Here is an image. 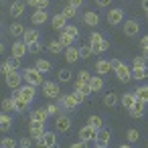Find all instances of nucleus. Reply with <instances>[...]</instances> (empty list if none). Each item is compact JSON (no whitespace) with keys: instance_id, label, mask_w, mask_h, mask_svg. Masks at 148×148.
Listing matches in <instances>:
<instances>
[{"instance_id":"obj_20","label":"nucleus","mask_w":148,"mask_h":148,"mask_svg":"<svg viewBox=\"0 0 148 148\" xmlns=\"http://www.w3.org/2000/svg\"><path fill=\"white\" fill-rule=\"evenodd\" d=\"M49 116H51V114L47 112V108H37V110L31 112V120H39V122H47Z\"/></svg>"},{"instance_id":"obj_39","label":"nucleus","mask_w":148,"mask_h":148,"mask_svg":"<svg viewBox=\"0 0 148 148\" xmlns=\"http://www.w3.org/2000/svg\"><path fill=\"white\" fill-rule=\"evenodd\" d=\"M116 101H118V95H116L114 91H110V93L103 97V106H108V108H114V106H116Z\"/></svg>"},{"instance_id":"obj_47","label":"nucleus","mask_w":148,"mask_h":148,"mask_svg":"<svg viewBox=\"0 0 148 148\" xmlns=\"http://www.w3.org/2000/svg\"><path fill=\"white\" fill-rule=\"evenodd\" d=\"M146 61H148V59H146L144 55H136V57H134V67H144Z\"/></svg>"},{"instance_id":"obj_32","label":"nucleus","mask_w":148,"mask_h":148,"mask_svg":"<svg viewBox=\"0 0 148 148\" xmlns=\"http://www.w3.org/2000/svg\"><path fill=\"white\" fill-rule=\"evenodd\" d=\"M57 79H59L61 83H67V81L73 79V71H71V69H61V71L57 73Z\"/></svg>"},{"instance_id":"obj_18","label":"nucleus","mask_w":148,"mask_h":148,"mask_svg":"<svg viewBox=\"0 0 148 148\" xmlns=\"http://www.w3.org/2000/svg\"><path fill=\"white\" fill-rule=\"evenodd\" d=\"M77 59H81L79 49H77L75 45L67 47V49H65V61H67V63H77Z\"/></svg>"},{"instance_id":"obj_56","label":"nucleus","mask_w":148,"mask_h":148,"mask_svg":"<svg viewBox=\"0 0 148 148\" xmlns=\"http://www.w3.org/2000/svg\"><path fill=\"white\" fill-rule=\"evenodd\" d=\"M0 69H2V75H6V73L10 71V65H8V63L4 61V63H2V67H0Z\"/></svg>"},{"instance_id":"obj_19","label":"nucleus","mask_w":148,"mask_h":148,"mask_svg":"<svg viewBox=\"0 0 148 148\" xmlns=\"http://www.w3.org/2000/svg\"><path fill=\"white\" fill-rule=\"evenodd\" d=\"M39 39H41V33H39L37 29H27V31H25V35H23V41H25L27 45L37 43Z\"/></svg>"},{"instance_id":"obj_2","label":"nucleus","mask_w":148,"mask_h":148,"mask_svg":"<svg viewBox=\"0 0 148 148\" xmlns=\"http://www.w3.org/2000/svg\"><path fill=\"white\" fill-rule=\"evenodd\" d=\"M4 81H6V85H8L10 89H18V87L23 85L25 77H23V73H21L18 69H10V71L4 75Z\"/></svg>"},{"instance_id":"obj_9","label":"nucleus","mask_w":148,"mask_h":148,"mask_svg":"<svg viewBox=\"0 0 148 148\" xmlns=\"http://www.w3.org/2000/svg\"><path fill=\"white\" fill-rule=\"evenodd\" d=\"M18 89H21V95H23L27 101L33 103V99L37 97V85H33V83H25V85H21Z\"/></svg>"},{"instance_id":"obj_10","label":"nucleus","mask_w":148,"mask_h":148,"mask_svg":"<svg viewBox=\"0 0 148 148\" xmlns=\"http://www.w3.org/2000/svg\"><path fill=\"white\" fill-rule=\"evenodd\" d=\"M108 23H110L112 27L124 23V10H122V8H110V12H108Z\"/></svg>"},{"instance_id":"obj_3","label":"nucleus","mask_w":148,"mask_h":148,"mask_svg":"<svg viewBox=\"0 0 148 148\" xmlns=\"http://www.w3.org/2000/svg\"><path fill=\"white\" fill-rule=\"evenodd\" d=\"M43 93H45V97H49V99H59V97L63 95L57 81H45V83H43Z\"/></svg>"},{"instance_id":"obj_13","label":"nucleus","mask_w":148,"mask_h":148,"mask_svg":"<svg viewBox=\"0 0 148 148\" xmlns=\"http://www.w3.org/2000/svg\"><path fill=\"white\" fill-rule=\"evenodd\" d=\"M116 75H118V79H120L122 83H128V81L132 79V69H130L126 63H122V65L116 69Z\"/></svg>"},{"instance_id":"obj_6","label":"nucleus","mask_w":148,"mask_h":148,"mask_svg":"<svg viewBox=\"0 0 148 148\" xmlns=\"http://www.w3.org/2000/svg\"><path fill=\"white\" fill-rule=\"evenodd\" d=\"M45 124H47V122H39V120H29V130H31V136H33L35 140L43 138V134L47 132V130H45Z\"/></svg>"},{"instance_id":"obj_26","label":"nucleus","mask_w":148,"mask_h":148,"mask_svg":"<svg viewBox=\"0 0 148 148\" xmlns=\"http://www.w3.org/2000/svg\"><path fill=\"white\" fill-rule=\"evenodd\" d=\"M47 51L53 53V55H61V51H65V47L59 43V39H53V41L47 43Z\"/></svg>"},{"instance_id":"obj_48","label":"nucleus","mask_w":148,"mask_h":148,"mask_svg":"<svg viewBox=\"0 0 148 148\" xmlns=\"http://www.w3.org/2000/svg\"><path fill=\"white\" fill-rule=\"evenodd\" d=\"M41 51H43V45H41L39 41H37V43H31V45H29V53H41Z\"/></svg>"},{"instance_id":"obj_55","label":"nucleus","mask_w":148,"mask_h":148,"mask_svg":"<svg viewBox=\"0 0 148 148\" xmlns=\"http://www.w3.org/2000/svg\"><path fill=\"white\" fill-rule=\"evenodd\" d=\"M95 4H97V6H110L112 0H95Z\"/></svg>"},{"instance_id":"obj_34","label":"nucleus","mask_w":148,"mask_h":148,"mask_svg":"<svg viewBox=\"0 0 148 148\" xmlns=\"http://www.w3.org/2000/svg\"><path fill=\"white\" fill-rule=\"evenodd\" d=\"M77 10H79V8H75V6H71V4H67V6H63V10H61V12H63V16H65V18H69V21H71V18H75V16H77Z\"/></svg>"},{"instance_id":"obj_52","label":"nucleus","mask_w":148,"mask_h":148,"mask_svg":"<svg viewBox=\"0 0 148 148\" xmlns=\"http://www.w3.org/2000/svg\"><path fill=\"white\" fill-rule=\"evenodd\" d=\"M67 4H71V6H75V8H79V6L83 4V0H67Z\"/></svg>"},{"instance_id":"obj_17","label":"nucleus","mask_w":148,"mask_h":148,"mask_svg":"<svg viewBox=\"0 0 148 148\" xmlns=\"http://www.w3.org/2000/svg\"><path fill=\"white\" fill-rule=\"evenodd\" d=\"M67 21H69V18H65L63 12H59V14H55V16L51 18V27H53L55 31H63V29L67 27Z\"/></svg>"},{"instance_id":"obj_22","label":"nucleus","mask_w":148,"mask_h":148,"mask_svg":"<svg viewBox=\"0 0 148 148\" xmlns=\"http://www.w3.org/2000/svg\"><path fill=\"white\" fill-rule=\"evenodd\" d=\"M25 27H23V23H12L10 27H8V33L14 37V39H23V35H25Z\"/></svg>"},{"instance_id":"obj_27","label":"nucleus","mask_w":148,"mask_h":148,"mask_svg":"<svg viewBox=\"0 0 148 148\" xmlns=\"http://www.w3.org/2000/svg\"><path fill=\"white\" fill-rule=\"evenodd\" d=\"M95 71H97L99 75H108V73H110V71H114V69H112L110 61H106V59H99V61L95 63Z\"/></svg>"},{"instance_id":"obj_38","label":"nucleus","mask_w":148,"mask_h":148,"mask_svg":"<svg viewBox=\"0 0 148 148\" xmlns=\"http://www.w3.org/2000/svg\"><path fill=\"white\" fill-rule=\"evenodd\" d=\"M138 138H140V132H138L136 128H130V130L126 132V140H128V144H134Z\"/></svg>"},{"instance_id":"obj_60","label":"nucleus","mask_w":148,"mask_h":148,"mask_svg":"<svg viewBox=\"0 0 148 148\" xmlns=\"http://www.w3.org/2000/svg\"><path fill=\"white\" fill-rule=\"evenodd\" d=\"M142 51H144V57L148 59V49H142Z\"/></svg>"},{"instance_id":"obj_36","label":"nucleus","mask_w":148,"mask_h":148,"mask_svg":"<svg viewBox=\"0 0 148 148\" xmlns=\"http://www.w3.org/2000/svg\"><path fill=\"white\" fill-rule=\"evenodd\" d=\"M35 67H37V69H39L41 73H45V75H47V73L51 71V63H49V61H45V59H37Z\"/></svg>"},{"instance_id":"obj_25","label":"nucleus","mask_w":148,"mask_h":148,"mask_svg":"<svg viewBox=\"0 0 148 148\" xmlns=\"http://www.w3.org/2000/svg\"><path fill=\"white\" fill-rule=\"evenodd\" d=\"M83 23H85L87 27H97V25H99V14L89 10V12L83 14Z\"/></svg>"},{"instance_id":"obj_23","label":"nucleus","mask_w":148,"mask_h":148,"mask_svg":"<svg viewBox=\"0 0 148 148\" xmlns=\"http://www.w3.org/2000/svg\"><path fill=\"white\" fill-rule=\"evenodd\" d=\"M101 41H103V35H101V33H91V35H89V45H91L93 53H99Z\"/></svg>"},{"instance_id":"obj_50","label":"nucleus","mask_w":148,"mask_h":148,"mask_svg":"<svg viewBox=\"0 0 148 148\" xmlns=\"http://www.w3.org/2000/svg\"><path fill=\"white\" fill-rule=\"evenodd\" d=\"M49 2H51V0H39L37 8H39V10H47V8H49Z\"/></svg>"},{"instance_id":"obj_4","label":"nucleus","mask_w":148,"mask_h":148,"mask_svg":"<svg viewBox=\"0 0 148 148\" xmlns=\"http://www.w3.org/2000/svg\"><path fill=\"white\" fill-rule=\"evenodd\" d=\"M110 142H112V130H108V128L97 130V136H95L93 144L97 148H106V146H110Z\"/></svg>"},{"instance_id":"obj_33","label":"nucleus","mask_w":148,"mask_h":148,"mask_svg":"<svg viewBox=\"0 0 148 148\" xmlns=\"http://www.w3.org/2000/svg\"><path fill=\"white\" fill-rule=\"evenodd\" d=\"M134 101H136V93H124V95H122V106H124L126 110H130V108L134 106Z\"/></svg>"},{"instance_id":"obj_7","label":"nucleus","mask_w":148,"mask_h":148,"mask_svg":"<svg viewBox=\"0 0 148 148\" xmlns=\"http://www.w3.org/2000/svg\"><path fill=\"white\" fill-rule=\"evenodd\" d=\"M59 103L63 106V110H75L79 106V99L75 97V93H63L59 97Z\"/></svg>"},{"instance_id":"obj_59","label":"nucleus","mask_w":148,"mask_h":148,"mask_svg":"<svg viewBox=\"0 0 148 148\" xmlns=\"http://www.w3.org/2000/svg\"><path fill=\"white\" fill-rule=\"evenodd\" d=\"M142 8H144V10L148 12V0H142Z\"/></svg>"},{"instance_id":"obj_8","label":"nucleus","mask_w":148,"mask_h":148,"mask_svg":"<svg viewBox=\"0 0 148 148\" xmlns=\"http://www.w3.org/2000/svg\"><path fill=\"white\" fill-rule=\"evenodd\" d=\"M37 144L39 146H45V148H55L57 146V134L55 132H45L43 138L37 140Z\"/></svg>"},{"instance_id":"obj_11","label":"nucleus","mask_w":148,"mask_h":148,"mask_svg":"<svg viewBox=\"0 0 148 148\" xmlns=\"http://www.w3.org/2000/svg\"><path fill=\"white\" fill-rule=\"evenodd\" d=\"M25 8H27V2H23V0H16V2H12V4H10L8 12H10V16H12V18H21V16L25 14Z\"/></svg>"},{"instance_id":"obj_44","label":"nucleus","mask_w":148,"mask_h":148,"mask_svg":"<svg viewBox=\"0 0 148 148\" xmlns=\"http://www.w3.org/2000/svg\"><path fill=\"white\" fill-rule=\"evenodd\" d=\"M77 81H83V83H89V81H91V73H89L87 69H81V71L77 73Z\"/></svg>"},{"instance_id":"obj_53","label":"nucleus","mask_w":148,"mask_h":148,"mask_svg":"<svg viewBox=\"0 0 148 148\" xmlns=\"http://www.w3.org/2000/svg\"><path fill=\"white\" fill-rule=\"evenodd\" d=\"M110 65H112V69L116 71V69H118V67L122 65V61H120V59H112V61H110Z\"/></svg>"},{"instance_id":"obj_45","label":"nucleus","mask_w":148,"mask_h":148,"mask_svg":"<svg viewBox=\"0 0 148 148\" xmlns=\"http://www.w3.org/2000/svg\"><path fill=\"white\" fill-rule=\"evenodd\" d=\"M18 142L14 140V138H8V136H4L2 138V142H0V146H2V148H14Z\"/></svg>"},{"instance_id":"obj_46","label":"nucleus","mask_w":148,"mask_h":148,"mask_svg":"<svg viewBox=\"0 0 148 148\" xmlns=\"http://www.w3.org/2000/svg\"><path fill=\"white\" fill-rule=\"evenodd\" d=\"M63 31H65L67 35H71L73 39H79V29H77V27H73V25H67Z\"/></svg>"},{"instance_id":"obj_42","label":"nucleus","mask_w":148,"mask_h":148,"mask_svg":"<svg viewBox=\"0 0 148 148\" xmlns=\"http://www.w3.org/2000/svg\"><path fill=\"white\" fill-rule=\"evenodd\" d=\"M2 112H14V97L2 99Z\"/></svg>"},{"instance_id":"obj_14","label":"nucleus","mask_w":148,"mask_h":148,"mask_svg":"<svg viewBox=\"0 0 148 148\" xmlns=\"http://www.w3.org/2000/svg\"><path fill=\"white\" fill-rule=\"evenodd\" d=\"M95 136H97V130L93 128V126H83L81 130H79V138L81 140H85V142H91V140H95Z\"/></svg>"},{"instance_id":"obj_37","label":"nucleus","mask_w":148,"mask_h":148,"mask_svg":"<svg viewBox=\"0 0 148 148\" xmlns=\"http://www.w3.org/2000/svg\"><path fill=\"white\" fill-rule=\"evenodd\" d=\"M87 124H89V126H93L95 130H101V128H103V120H101V116H89Z\"/></svg>"},{"instance_id":"obj_49","label":"nucleus","mask_w":148,"mask_h":148,"mask_svg":"<svg viewBox=\"0 0 148 148\" xmlns=\"http://www.w3.org/2000/svg\"><path fill=\"white\" fill-rule=\"evenodd\" d=\"M106 51H110V41L108 39H103L101 45H99V53H106Z\"/></svg>"},{"instance_id":"obj_16","label":"nucleus","mask_w":148,"mask_h":148,"mask_svg":"<svg viewBox=\"0 0 148 148\" xmlns=\"http://www.w3.org/2000/svg\"><path fill=\"white\" fill-rule=\"evenodd\" d=\"M27 53H29V45H27L25 41H14V43H12V55H16V57L23 59Z\"/></svg>"},{"instance_id":"obj_35","label":"nucleus","mask_w":148,"mask_h":148,"mask_svg":"<svg viewBox=\"0 0 148 148\" xmlns=\"http://www.w3.org/2000/svg\"><path fill=\"white\" fill-rule=\"evenodd\" d=\"M73 41H75V39H73L71 35H67L65 31H61V35H59V43H61L65 49H67V47H71V45H73Z\"/></svg>"},{"instance_id":"obj_30","label":"nucleus","mask_w":148,"mask_h":148,"mask_svg":"<svg viewBox=\"0 0 148 148\" xmlns=\"http://www.w3.org/2000/svg\"><path fill=\"white\" fill-rule=\"evenodd\" d=\"M89 85H91V89H93V93H95V91H101L106 83H103L101 75H91V81H89Z\"/></svg>"},{"instance_id":"obj_28","label":"nucleus","mask_w":148,"mask_h":148,"mask_svg":"<svg viewBox=\"0 0 148 148\" xmlns=\"http://www.w3.org/2000/svg\"><path fill=\"white\" fill-rule=\"evenodd\" d=\"M132 79H138V81L148 79V65H144V67H134V69H132Z\"/></svg>"},{"instance_id":"obj_31","label":"nucleus","mask_w":148,"mask_h":148,"mask_svg":"<svg viewBox=\"0 0 148 148\" xmlns=\"http://www.w3.org/2000/svg\"><path fill=\"white\" fill-rule=\"evenodd\" d=\"M134 93H136V99H142V101L148 103V85H140V87H136Z\"/></svg>"},{"instance_id":"obj_21","label":"nucleus","mask_w":148,"mask_h":148,"mask_svg":"<svg viewBox=\"0 0 148 148\" xmlns=\"http://www.w3.org/2000/svg\"><path fill=\"white\" fill-rule=\"evenodd\" d=\"M31 21L35 23V25H45L47 21H49V14H47V10H35L33 12V16H31Z\"/></svg>"},{"instance_id":"obj_1","label":"nucleus","mask_w":148,"mask_h":148,"mask_svg":"<svg viewBox=\"0 0 148 148\" xmlns=\"http://www.w3.org/2000/svg\"><path fill=\"white\" fill-rule=\"evenodd\" d=\"M23 77H25V83H33V85H43V73L37 69V67H25L23 69Z\"/></svg>"},{"instance_id":"obj_40","label":"nucleus","mask_w":148,"mask_h":148,"mask_svg":"<svg viewBox=\"0 0 148 148\" xmlns=\"http://www.w3.org/2000/svg\"><path fill=\"white\" fill-rule=\"evenodd\" d=\"M47 112H49L51 116H59V114L63 112V106H61V103H47Z\"/></svg>"},{"instance_id":"obj_29","label":"nucleus","mask_w":148,"mask_h":148,"mask_svg":"<svg viewBox=\"0 0 148 148\" xmlns=\"http://www.w3.org/2000/svg\"><path fill=\"white\" fill-rule=\"evenodd\" d=\"M73 87H75V91H81L85 97H89V95L93 93L91 85H89V83H83V81H75V85H73Z\"/></svg>"},{"instance_id":"obj_51","label":"nucleus","mask_w":148,"mask_h":148,"mask_svg":"<svg viewBox=\"0 0 148 148\" xmlns=\"http://www.w3.org/2000/svg\"><path fill=\"white\" fill-rule=\"evenodd\" d=\"M18 146L29 148V146H31V138H21V140H18Z\"/></svg>"},{"instance_id":"obj_41","label":"nucleus","mask_w":148,"mask_h":148,"mask_svg":"<svg viewBox=\"0 0 148 148\" xmlns=\"http://www.w3.org/2000/svg\"><path fill=\"white\" fill-rule=\"evenodd\" d=\"M79 55H81V59H89V57L93 55L91 45H83V47H79Z\"/></svg>"},{"instance_id":"obj_58","label":"nucleus","mask_w":148,"mask_h":148,"mask_svg":"<svg viewBox=\"0 0 148 148\" xmlns=\"http://www.w3.org/2000/svg\"><path fill=\"white\" fill-rule=\"evenodd\" d=\"M25 2H27L29 6H35V8H37V4H39V0H25Z\"/></svg>"},{"instance_id":"obj_12","label":"nucleus","mask_w":148,"mask_h":148,"mask_svg":"<svg viewBox=\"0 0 148 148\" xmlns=\"http://www.w3.org/2000/svg\"><path fill=\"white\" fill-rule=\"evenodd\" d=\"M144 112H146V101H142V99H136L134 106L128 110V114H130L132 118H142Z\"/></svg>"},{"instance_id":"obj_54","label":"nucleus","mask_w":148,"mask_h":148,"mask_svg":"<svg viewBox=\"0 0 148 148\" xmlns=\"http://www.w3.org/2000/svg\"><path fill=\"white\" fill-rule=\"evenodd\" d=\"M85 146H87V142H85V140H81V138L73 144V148H85Z\"/></svg>"},{"instance_id":"obj_43","label":"nucleus","mask_w":148,"mask_h":148,"mask_svg":"<svg viewBox=\"0 0 148 148\" xmlns=\"http://www.w3.org/2000/svg\"><path fill=\"white\" fill-rule=\"evenodd\" d=\"M6 63L10 65V69H21V67H23V65H21V57H16V55L8 57V59H6Z\"/></svg>"},{"instance_id":"obj_15","label":"nucleus","mask_w":148,"mask_h":148,"mask_svg":"<svg viewBox=\"0 0 148 148\" xmlns=\"http://www.w3.org/2000/svg\"><path fill=\"white\" fill-rule=\"evenodd\" d=\"M138 33H140L138 21H126V23H124V35H126V37H136Z\"/></svg>"},{"instance_id":"obj_24","label":"nucleus","mask_w":148,"mask_h":148,"mask_svg":"<svg viewBox=\"0 0 148 148\" xmlns=\"http://www.w3.org/2000/svg\"><path fill=\"white\" fill-rule=\"evenodd\" d=\"M10 128H12V118L8 116V112H2V116H0V130L6 134Z\"/></svg>"},{"instance_id":"obj_57","label":"nucleus","mask_w":148,"mask_h":148,"mask_svg":"<svg viewBox=\"0 0 148 148\" xmlns=\"http://www.w3.org/2000/svg\"><path fill=\"white\" fill-rule=\"evenodd\" d=\"M140 47H142V49H148V35H146V37H142V41H140Z\"/></svg>"},{"instance_id":"obj_61","label":"nucleus","mask_w":148,"mask_h":148,"mask_svg":"<svg viewBox=\"0 0 148 148\" xmlns=\"http://www.w3.org/2000/svg\"><path fill=\"white\" fill-rule=\"evenodd\" d=\"M146 16H148V12H146Z\"/></svg>"},{"instance_id":"obj_5","label":"nucleus","mask_w":148,"mask_h":148,"mask_svg":"<svg viewBox=\"0 0 148 148\" xmlns=\"http://www.w3.org/2000/svg\"><path fill=\"white\" fill-rule=\"evenodd\" d=\"M71 118L67 116V114H59V116H55V130L57 132H67V130H71Z\"/></svg>"}]
</instances>
